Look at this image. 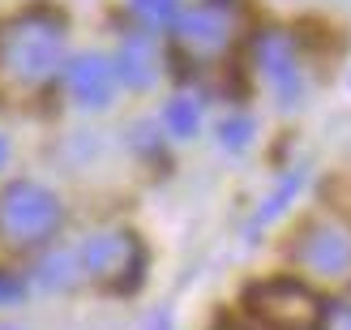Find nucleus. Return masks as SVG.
Instances as JSON below:
<instances>
[{
	"label": "nucleus",
	"instance_id": "nucleus-8",
	"mask_svg": "<svg viewBox=\"0 0 351 330\" xmlns=\"http://www.w3.org/2000/svg\"><path fill=\"white\" fill-rule=\"evenodd\" d=\"M60 78H64L69 99H73L82 112H103L116 99V86H120L116 64H112V56H103V51H77L73 60H64Z\"/></svg>",
	"mask_w": 351,
	"mask_h": 330
},
{
	"label": "nucleus",
	"instance_id": "nucleus-18",
	"mask_svg": "<svg viewBox=\"0 0 351 330\" xmlns=\"http://www.w3.org/2000/svg\"><path fill=\"white\" fill-rule=\"evenodd\" d=\"M150 330H176V326H171V322H167V318H159V322H154V326H150Z\"/></svg>",
	"mask_w": 351,
	"mask_h": 330
},
{
	"label": "nucleus",
	"instance_id": "nucleus-11",
	"mask_svg": "<svg viewBox=\"0 0 351 330\" xmlns=\"http://www.w3.org/2000/svg\"><path fill=\"white\" fill-rule=\"evenodd\" d=\"M163 129L167 137H176V142H189V137H197L202 129V99L197 95H171L163 103Z\"/></svg>",
	"mask_w": 351,
	"mask_h": 330
},
{
	"label": "nucleus",
	"instance_id": "nucleus-1",
	"mask_svg": "<svg viewBox=\"0 0 351 330\" xmlns=\"http://www.w3.org/2000/svg\"><path fill=\"white\" fill-rule=\"evenodd\" d=\"M69 51V17L51 5L17 9L0 22V95L30 103L60 82Z\"/></svg>",
	"mask_w": 351,
	"mask_h": 330
},
{
	"label": "nucleus",
	"instance_id": "nucleus-5",
	"mask_svg": "<svg viewBox=\"0 0 351 330\" xmlns=\"http://www.w3.org/2000/svg\"><path fill=\"white\" fill-rule=\"evenodd\" d=\"M291 257L308 270L313 279L347 283L351 279V223L339 215H317L308 219L291 240Z\"/></svg>",
	"mask_w": 351,
	"mask_h": 330
},
{
	"label": "nucleus",
	"instance_id": "nucleus-2",
	"mask_svg": "<svg viewBox=\"0 0 351 330\" xmlns=\"http://www.w3.org/2000/svg\"><path fill=\"white\" fill-rule=\"evenodd\" d=\"M176 34V51L193 64V69H210L223 64L244 39V5L240 0H197L176 13L171 22Z\"/></svg>",
	"mask_w": 351,
	"mask_h": 330
},
{
	"label": "nucleus",
	"instance_id": "nucleus-12",
	"mask_svg": "<svg viewBox=\"0 0 351 330\" xmlns=\"http://www.w3.org/2000/svg\"><path fill=\"white\" fill-rule=\"evenodd\" d=\"M34 279H39L43 287H51V292H69L77 279H82V262H77V253H47L43 257V266L34 270Z\"/></svg>",
	"mask_w": 351,
	"mask_h": 330
},
{
	"label": "nucleus",
	"instance_id": "nucleus-3",
	"mask_svg": "<svg viewBox=\"0 0 351 330\" xmlns=\"http://www.w3.org/2000/svg\"><path fill=\"white\" fill-rule=\"evenodd\" d=\"M77 262H82V279H90L103 292H116V296H129V292L142 287L150 257H146V245L137 232L103 228V232L82 240Z\"/></svg>",
	"mask_w": 351,
	"mask_h": 330
},
{
	"label": "nucleus",
	"instance_id": "nucleus-6",
	"mask_svg": "<svg viewBox=\"0 0 351 330\" xmlns=\"http://www.w3.org/2000/svg\"><path fill=\"white\" fill-rule=\"evenodd\" d=\"M322 296L304 279H261L249 287V314L261 330H313L322 318Z\"/></svg>",
	"mask_w": 351,
	"mask_h": 330
},
{
	"label": "nucleus",
	"instance_id": "nucleus-7",
	"mask_svg": "<svg viewBox=\"0 0 351 330\" xmlns=\"http://www.w3.org/2000/svg\"><path fill=\"white\" fill-rule=\"evenodd\" d=\"M253 64L261 82L270 86L278 108H295L304 99V64H300V43L283 26H266L253 34Z\"/></svg>",
	"mask_w": 351,
	"mask_h": 330
},
{
	"label": "nucleus",
	"instance_id": "nucleus-13",
	"mask_svg": "<svg viewBox=\"0 0 351 330\" xmlns=\"http://www.w3.org/2000/svg\"><path fill=\"white\" fill-rule=\"evenodd\" d=\"M253 137H257V120L249 112H227L219 120V146L227 154H244L253 146Z\"/></svg>",
	"mask_w": 351,
	"mask_h": 330
},
{
	"label": "nucleus",
	"instance_id": "nucleus-4",
	"mask_svg": "<svg viewBox=\"0 0 351 330\" xmlns=\"http://www.w3.org/2000/svg\"><path fill=\"white\" fill-rule=\"evenodd\" d=\"M60 198L39 180H13L0 193V236L17 249H43L60 232Z\"/></svg>",
	"mask_w": 351,
	"mask_h": 330
},
{
	"label": "nucleus",
	"instance_id": "nucleus-10",
	"mask_svg": "<svg viewBox=\"0 0 351 330\" xmlns=\"http://www.w3.org/2000/svg\"><path fill=\"white\" fill-rule=\"evenodd\" d=\"M304 180H308V176H304V167H287L283 176L274 180V189H270V193H266V198L257 202V211H253V219H249V236H257V232H266L270 223H274L278 215H283V211H287V206H291L295 198H300V189H304Z\"/></svg>",
	"mask_w": 351,
	"mask_h": 330
},
{
	"label": "nucleus",
	"instance_id": "nucleus-15",
	"mask_svg": "<svg viewBox=\"0 0 351 330\" xmlns=\"http://www.w3.org/2000/svg\"><path fill=\"white\" fill-rule=\"evenodd\" d=\"M313 330H351V305L347 300H326Z\"/></svg>",
	"mask_w": 351,
	"mask_h": 330
},
{
	"label": "nucleus",
	"instance_id": "nucleus-19",
	"mask_svg": "<svg viewBox=\"0 0 351 330\" xmlns=\"http://www.w3.org/2000/svg\"><path fill=\"white\" fill-rule=\"evenodd\" d=\"M0 330H22V326H13V322H0Z\"/></svg>",
	"mask_w": 351,
	"mask_h": 330
},
{
	"label": "nucleus",
	"instance_id": "nucleus-17",
	"mask_svg": "<svg viewBox=\"0 0 351 330\" xmlns=\"http://www.w3.org/2000/svg\"><path fill=\"white\" fill-rule=\"evenodd\" d=\"M5 163H9V137L0 133V167H5Z\"/></svg>",
	"mask_w": 351,
	"mask_h": 330
},
{
	"label": "nucleus",
	"instance_id": "nucleus-14",
	"mask_svg": "<svg viewBox=\"0 0 351 330\" xmlns=\"http://www.w3.org/2000/svg\"><path fill=\"white\" fill-rule=\"evenodd\" d=\"M129 13L137 17V26L146 30H163L176 22V13H180V0H133Z\"/></svg>",
	"mask_w": 351,
	"mask_h": 330
},
{
	"label": "nucleus",
	"instance_id": "nucleus-16",
	"mask_svg": "<svg viewBox=\"0 0 351 330\" xmlns=\"http://www.w3.org/2000/svg\"><path fill=\"white\" fill-rule=\"evenodd\" d=\"M22 296H26V279H17V274L0 270V309H5V305H17Z\"/></svg>",
	"mask_w": 351,
	"mask_h": 330
},
{
	"label": "nucleus",
	"instance_id": "nucleus-9",
	"mask_svg": "<svg viewBox=\"0 0 351 330\" xmlns=\"http://www.w3.org/2000/svg\"><path fill=\"white\" fill-rule=\"evenodd\" d=\"M112 64H116L120 86H129V91H150V86L163 78V43L154 39V30L137 26V30H129L125 39H120V51H116Z\"/></svg>",
	"mask_w": 351,
	"mask_h": 330
}]
</instances>
